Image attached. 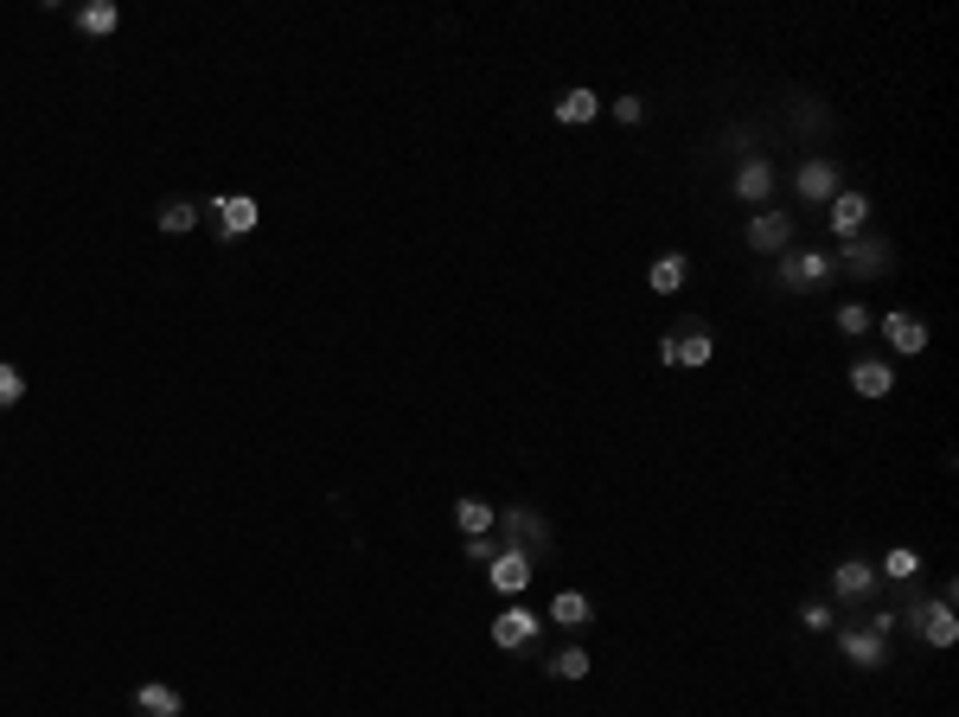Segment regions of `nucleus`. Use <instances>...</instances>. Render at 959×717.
<instances>
[{
	"instance_id": "1",
	"label": "nucleus",
	"mask_w": 959,
	"mask_h": 717,
	"mask_svg": "<svg viewBox=\"0 0 959 717\" xmlns=\"http://www.w3.org/2000/svg\"><path fill=\"white\" fill-rule=\"evenodd\" d=\"M832 264H838V276L870 282V276H889V264H895V244H889V237H845V244L832 250Z\"/></svg>"
},
{
	"instance_id": "2",
	"label": "nucleus",
	"mask_w": 959,
	"mask_h": 717,
	"mask_svg": "<svg viewBox=\"0 0 959 717\" xmlns=\"http://www.w3.org/2000/svg\"><path fill=\"white\" fill-rule=\"evenodd\" d=\"M493 531H499L506 545H524L531 558H538V551H551V545H556L538 506H499V513H493Z\"/></svg>"
},
{
	"instance_id": "3",
	"label": "nucleus",
	"mask_w": 959,
	"mask_h": 717,
	"mask_svg": "<svg viewBox=\"0 0 959 717\" xmlns=\"http://www.w3.org/2000/svg\"><path fill=\"white\" fill-rule=\"evenodd\" d=\"M775 276H780V289H825L832 276H838V264H832V250H787V257H775Z\"/></svg>"
},
{
	"instance_id": "4",
	"label": "nucleus",
	"mask_w": 959,
	"mask_h": 717,
	"mask_svg": "<svg viewBox=\"0 0 959 717\" xmlns=\"http://www.w3.org/2000/svg\"><path fill=\"white\" fill-rule=\"evenodd\" d=\"M832 596L850 608H864V603H877L883 596V576H877V564L870 558H838L832 564Z\"/></svg>"
},
{
	"instance_id": "5",
	"label": "nucleus",
	"mask_w": 959,
	"mask_h": 717,
	"mask_svg": "<svg viewBox=\"0 0 959 717\" xmlns=\"http://www.w3.org/2000/svg\"><path fill=\"white\" fill-rule=\"evenodd\" d=\"M742 244L755 250V257H787L793 250V212H775V205H761L748 231H742Z\"/></svg>"
},
{
	"instance_id": "6",
	"label": "nucleus",
	"mask_w": 959,
	"mask_h": 717,
	"mask_svg": "<svg viewBox=\"0 0 959 717\" xmlns=\"http://www.w3.org/2000/svg\"><path fill=\"white\" fill-rule=\"evenodd\" d=\"M531 576H538V564H531V551H524V545H499V558L486 564V583H493L506 603H518V596L531 590Z\"/></svg>"
},
{
	"instance_id": "7",
	"label": "nucleus",
	"mask_w": 959,
	"mask_h": 717,
	"mask_svg": "<svg viewBox=\"0 0 959 717\" xmlns=\"http://www.w3.org/2000/svg\"><path fill=\"white\" fill-rule=\"evenodd\" d=\"M544 635V615H531L524 603H506L493 615V647H506V653H531Z\"/></svg>"
},
{
	"instance_id": "8",
	"label": "nucleus",
	"mask_w": 959,
	"mask_h": 717,
	"mask_svg": "<svg viewBox=\"0 0 959 717\" xmlns=\"http://www.w3.org/2000/svg\"><path fill=\"white\" fill-rule=\"evenodd\" d=\"M793 192H800L806 205H832V199L845 192V173H838V160H825V154L800 160V173H793Z\"/></svg>"
},
{
	"instance_id": "9",
	"label": "nucleus",
	"mask_w": 959,
	"mask_h": 717,
	"mask_svg": "<svg viewBox=\"0 0 959 717\" xmlns=\"http://www.w3.org/2000/svg\"><path fill=\"white\" fill-rule=\"evenodd\" d=\"M710 359H717V334H710L698 314H691V321L672 334V366H678V372H703Z\"/></svg>"
},
{
	"instance_id": "10",
	"label": "nucleus",
	"mask_w": 959,
	"mask_h": 717,
	"mask_svg": "<svg viewBox=\"0 0 959 717\" xmlns=\"http://www.w3.org/2000/svg\"><path fill=\"white\" fill-rule=\"evenodd\" d=\"M736 199L742 205H768L775 199V187H780V173H775V160L768 154H742V167H736Z\"/></svg>"
},
{
	"instance_id": "11",
	"label": "nucleus",
	"mask_w": 959,
	"mask_h": 717,
	"mask_svg": "<svg viewBox=\"0 0 959 717\" xmlns=\"http://www.w3.org/2000/svg\"><path fill=\"white\" fill-rule=\"evenodd\" d=\"M902 615H915V635H922L927 647H954L959 641V615H954V603H940V596L902 608Z\"/></svg>"
},
{
	"instance_id": "12",
	"label": "nucleus",
	"mask_w": 959,
	"mask_h": 717,
	"mask_svg": "<svg viewBox=\"0 0 959 717\" xmlns=\"http://www.w3.org/2000/svg\"><path fill=\"white\" fill-rule=\"evenodd\" d=\"M838 653H845V666H857V673H883L889 666V641L870 635V628H838Z\"/></svg>"
},
{
	"instance_id": "13",
	"label": "nucleus",
	"mask_w": 959,
	"mask_h": 717,
	"mask_svg": "<svg viewBox=\"0 0 959 717\" xmlns=\"http://www.w3.org/2000/svg\"><path fill=\"white\" fill-rule=\"evenodd\" d=\"M825 219H832V237H838V244H845V237H864V231H870V192L845 187L832 205H825Z\"/></svg>"
},
{
	"instance_id": "14",
	"label": "nucleus",
	"mask_w": 959,
	"mask_h": 717,
	"mask_svg": "<svg viewBox=\"0 0 959 717\" xmlns=\"http://www.w3.org/2000/svg\"><path fill=\"white\" fill-rule=\"evenodd\" d=\"M212 219H218L224 237H250L262 225V205L250 192H224V199H212Z\"/></svg>"
},
{
	"instance_id": "15",
	"label": "nucleus",
	"mask_w": 959,
	"mask_h": 717,
	"mask_svg": "<svg viewBox=\"0 0 959 717\" xmlns=\"http://www.w3.org/2000/svg\"><path fill=\"white\" fill-rule=\"evenodd\" d=\"M883 340H889V352L915 359V352H927V321H922V314H909V307H889V314H883Z\"/></svg>"
},
{
	"instance_id": "16",
	"label": "nucleus",
	"mask_w": 959,
	"mask_h": 717,
	"mask_svg": "<svg viewBox=\"0 0 959 717\" xmlns=\"http://www.w3.org/2000/svg\"><path fill=\"white\" fill-rule=\"evenodd\" d=\"M685 282H691V257H685V250L653 257V269H646V289H653V295H678Z\"/></svg>"
},
{
	"instance_id": "17",
	"label": "nucleus",
	"mask_w": 959,
	"mask_h": 717,
	"mask_svg": "<svg viewBox=\"0 0 959 717\" xmlns=\"http://www.w3.org/2000/svg\"><path fill=\"white\" fill-rule=\"evenodd\" d=\"M850 391L857 397H889L895 391V366L889 359H850Z\"/></svg>"
},
{
	"instance_id": "18",
	"label": "nucleus",
	"mask_w": 959,
	"mask_h": 717,
	"mask_svg": "<svg viewBox=\"0 0 959 717\" xmlns=\"http://www.w3.org/2000/svg\"><path fill=\"white\" fill-rule=\"evenodd\" d=\"M544 621H556V628H589V621H595V603L583 596V590H556L551 608H544Z\"/></svg>"
},
{
	"instance_id": "19",
	"label": "nucleus",
	"mask_w": 959,
	"mask_h": 717,
	"mask_svg": "<svg viewBox=\"0 0 959 717\" xmlns=\"http://www.w3.org/2000/svg\"><path fill=\"white\" fill-rule=\"evenodd\" d=\"M551 110H556V122L583 128V122H595V115H601V97H595L589 83H576V90H563V97H556Z\"/></svg>"
},
{
	"instance_id": "20",
	"label": "nucleus",
	"mask_w": 959,
	"mask_h": 717,
	"mask_svg": "<svg viewBox=\"0 0 959 717\" xmlns=\"http://www.w3.org/2000/svg\"><path fill=\"white\" fill-rule=\"evenodd\" d=\"M135 712H142V717H185V698L173 692V685L148 680L142 692H135Z\"/></svg>"
},
{
	"instance_id": "21",
	"label": "nucleus",
	"mask_w": 959,
	"mask_h": 717,
	"mask_svg": "<svg viewBox=\"0 0 959 717\" xmlns=\"http://www.w3.org/2000/svg\"><path fill=\"white\" fill-rule=\"evenodd\" d=\"M115 26H122V7H115V0H83V7H77V33L110 38Z\"/></svg>"
},
{
	"instance_id": "22",
	"label": "nucleus",
	"mask_w": 959,
	"mask_h": 717,
	"mask_svg": "<svg viewBox=\"0 0 959 717\" xmlns=\"http://www.w3.org/2000/svg\"><path fill=\"white\" fill-rule=\"evenodd\" d=\"M493 513H499V506H486V500H474V493H461V500H454V531H461V538H480V531H493Z\"/></svg>"
},
{
	"instance_id": "23",
	"label": "nucleus",
	"mask_w": 959,
	"mask_h": 717,
	"mask_svg": "<svg viewBox=\"0 0 959 717\" xmlns=\"http://www.w3.org/2000/svg\"><path fill=\"white\" fill-rule=\"evenodd\" d=\"M589 666H595V660H589V647H556L551 660H544V673H551V680H569V685H576V680H589Z\"/></svg>"
},
{
	"instance_id": "24",
	"label": "nucleus",
	"mask_w": 959,
	"mask_h": 717,
	"mask_svg": "<svg viewBox=\"0 0 959 717\" xmlns=\"http://www.w3.org/2000/svg\"><path fill=\"white\" fill-rule=\"evenodd\" d=\"M877 576H883V583H895V590H902V583H915V576H922V551H915V545H895Z\"/></svg>"
},
{
	"instance_id": "25",
	"label": "nucleus",
	"mask_w": 959,
	"mask_h": 717,
	"mask_svg": "<svg viewBox=\"0 0 959 717\" xmlns=\"http://www.w3.org/2000/svg\"><path fill=\"white\" fill-rule=\"evenodd\" d=\"M154 225L167 231V237H185V231L199 225V205H192V199H167V205L154 212Z\"/></svg>"
},
{
	"instance_id": "26",
	"label": "nucleus",
	"mask_w": 959,
	"mask_h": 717,
	"mask_svg": "<svg viewBox=\"0 0 959 717\" xmlns=\"http://www.w3.org/2000/svg\"><path fill=\"white\" fill-rule=\"evenodd\" d=\"M832 321H838V334H850V340H857V334H870V307H864V302H838V314H832Z\"/></svg>"
},
{
	"instance_id": "27",
	"label": "nucleus",
	"mask_w": 959,
	"mask_h": 717,
	"mask_svg": "<svg viewBox=\"0 0 959 717\" xmlns=\"http://www.w3.org/2000/svg\"><path fill=\"white\" fill-rule=\"evenodd\" d=\"M800 628H806V635H832V628H838L832 603H800Z\"/></svg>"
},
{
	"instance_id": "28",
	"label": "nucleus",
	"mask_w": 959,
	"mask_h": 717,
	"mask_svg": "<svg viewBox=\"0 0 959 717\" xmlns=\"http://www.w3.org/2000/svg\"><path fill=\"white\" fill-rule=\"evenodd\" d=\"M20 397H26V372H20V366H7V359H0V411H13V404H20Z\"/></svg>"
},
{
	"instance_id": "29",
	"label": "nucleus",
	"mask_w": 959,
	"mask_h": 717,
	"mask_svg": "<svg viewBox=\"0 0 959 717\" xmlns=\"http://www.w3.org/2000/svg\"><path fill=\"white\" fill-rule=\"evenodd\" d=\"M467 558H474V564H493V558H499V545H493V531H480V538H467Z\"/></svg>"
},
{
	"instance_id": "30",
	"label": "nucleus",
	"mask_w": 959,
	"mask_h": 717,
	"mask_svg": "<svg viewBox=\"0 0 959 717\" xmlns=\"http://www.w3.org/2000/svg\"><path fill=\"white\" fill-rule=\"evenodd\" d=\"M640 115H646L640 97H614V122H640Z\"/></svg>"
}]
</instances>
